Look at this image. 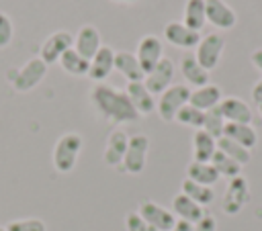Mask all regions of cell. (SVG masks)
Segmentation results:
<instances>
[{"label":"cell","mask_w":262,"mask_h":231,"mask_svg":"<svg viewBox=\"0 0 262 231\" xmlns=\"http://www.w3.org/2000/svg\"><path fill=\"white\" fill-rule=\"evenodd\" d=\"M221 88L217 84H205L201 88H194L190 90V98H188V104H192L194 108L207 112L211 108H215L219 102H221Z\"/></svg>","instance_id":"cell-19"},{"label":"cell","mask_w":262,"mask_h":231,"mask_svg":"<svg viewBox=\"0 0 262 231\" xmlns=\"http://www.w3.org/2000/svg\"><path fill=\"white\" fill-rule=\"evenodd\" d=\"M172 213L180 221H186V223H192V225L205 217V209L201 204H196L192 198H188L186 194H182V192H178L172 198Z\"/></svg>","instance_id":"cell-20"},{"label":"cell","mask_w":262,"mask_h":231,"mask_svg":"<svg viewBox=\"0 0 262 231\" xmlns=\"http://www.w3.org/2000/svg\"><path fill=\"white\" fill-rule=\"evenodd\" d=\"M174 74H176V65H174V61L170 59V57H162L160 59V63L149 72V74H145V78H143V84H145V88L156 96H160L166 88H170L172 86V80H174Z\"/></svg>","instance_id":"cell-9"},{"label":"cell","mask_w":262,"mask_h":231,"mask_svg":"<svg viewBox=\"0 0 262 231\" xmlns=\"http://www.w3.org/2000/svg\"><path fill=\"white\" fill-rule=\"evenodd\" d=\"M70 47H74V35H70L68 31H55V33H51V35L43 41L41 51H39V57H41L47 65H51V63L59 61L61 53L68 51Z\"/></svg>","instance_id":"cell-11"},{"label":"cell","mask_w":262,"mask_h":231,"mask_svg":"<svg viewBox=\"0 0 262 231\" xmlns=\"http://www.w3.org/2000/svg\"><path fill=\"white\" fill-rule=\"evenodd\" d=\"M125 229H127V231H156L137 211L125 215Z\"/></svg>","instance_id":"cell-34"},{"label":"cell","mask_w":262,"mask_h":231,"mask_svg":"<svg viewBox=\"0 0 262 231\" xmlns=\"http://www.w3.org/2000/svg\"><path fill=\"white\" fill-rule=\"evenodd\" d=\"M135 57L143 70V74H149L158 63L160 59L164 57V45H162V39L156 37V35H143L137 43V51H135Z\"/></svg>","instance_id":"cell-8"},{"label":"cell","mask_w":262,"mask_h":231,"mask_svg":"<svg viewBox=\"0 0 262 231\" xmlns=\"http://www.w3.org/2000/svg\"><path fill=\"white\" fill-rule=\"evenodd\" d=\"M188 98H190V88L186 84H172L170 88H166L156 102V110H158L160 119L174 121L178 110L184 104H188Z\"/></svg>","instance_id":"cell-4"},{"label":"cell","mask_w":262,"mask_h":231,"mask_svg":"<svg viewBox=\"0 0 262 231\" xmlns=\"http://www.w3.org/2000/svg\"><path fill=\"white\" fill-rule=\"evenodd\" d=\"M186 178L196 182V184H203V186H213L221 176L217 174V170L213 168V164H203V161H190L186 166Z\"/></svg>","instance_id":"cell-25"},{"label":"cell","mask_w":262,"mask_h":231,"mask_svg":"<svg viewBox=\"0 0 262 231\" xmlns=\"http://www.w3.org/2000/svg\"><path fill=\"white\" fill-rule=\"evenodd\" d=\"M131 104L135 106V110L141 114H149L151 110H156V100H154V94L145 88L143 82H127V88H125Z\"/></svg>","instance_id":"cell-18"},{"label":"cell","mask_w":262,"mask_h":231,"mask_svg":"<svg viewBox=\"0 0 262 231\" xmlns=\"http://www.w3.org/2000/svg\"><path fill=\"white\" fill-rule=\"evenodd\" d=\"M223 129H225V119H223V114L219 112V104H217L215 108H211V110L205 112L203 131H207L211 137L219 139V137H223Z\"/></svg>","instance_id":"cell-31"},{"label":"cell","mask_w":262,"mask_h":231,"mask_svg":"<svg viewBox=\"0 0 262 231\" xmlns=\"http://www.w3.org/2000/svg\"><path fill=\"white\" fill-rule=\"evenodd\" d=\"M6 231H47V225L37 217L14 219V221H10L6 225Z\"/></svg>","instance_id":"cell-33"},{"label":"cell","mask_w":262,"mask_h":231,"mask_svg":"<svg viewBox=\"0 0 262 231\" xmlns=\"http://www.w3.org/2000/svg\"><path fill=\"white\" fill-rule=\"evenodd\" d=\"M111 2H119V4H131V2H137V0H111Z\"/></svg>","instance_id":"cell-40"},{"label":"cell","mask_w":262,"mask_h":231,"mask_svg":"<svg viewBox=\"0 0 262 231\" xmlns=\"http://www.w3.org/2000/svg\"><path fill=\"white\" fill-rule=\"evenodd\" d=\"M127 143H129V135L121 129H115L108 139H106V145H104V153H102V159L106 166L115 168V166H121L123 164V157H125V151H127Z\"/></svg>","instance_id":"cell-16"},{"label":"cell","mask_w":262,"mask_h":231,"mask_svg":"<svg viewBox=\"0 0 262 231\" xmlns=\"http://www.w3.org/2000/svg\"><path fill=\"white\" fill-rule=\"evenodd\" d=\"M170 231H192V223H186V221H176V225L170 229Z\"/></svg>","instance_id":"cell-38"},{"label":"cell","mask_w":262,"mask_h":231,"mask_svg":"<svg viewBox=\"0 0 262 231\" xmlns=\"http://www.w3.org/2000/svg\"><path fill=\"white\" fill-rule=\"evenodd\" d=\"M74 49L84 59L90 61L96 55V51L100 49V31L94 25H82L78 29V33L74 35Z\"/></svg>","instance_id":"cell-13"},{"label":"cell","mask_w":262,"mask_h":231,"mask_svg":"<svg viewBox=\"0 0 262 231\" xmlns=\"http://www.w3.org/2000/svg\"><path fill=\"white\" fill-rule=\"evenodd\" d=\"M205 14L207 22H211L217 29H231L237 22L233 8L225 0H205Z\"/></svg>","instance_id":"cell-14"},{"label":"cell","mask_w":262,"mask_h":231,"mask_svg":"<svg viewBox=\"0 0 262 231\" xmlns=\"http://www.w3.org/2000/svg\"><path fill=\"white\" fill-rule=\"evenodd\" d=\"M248 198H250V186H248V180L239 174L229 180L223 200H221V209L225 215H237L248 202Z\"/></svg>","instance_id":"cell-7"},{"label":"cell","mask_w":262,"mask_h":231,"mask_svg":"<svg viewBox=\"0 0 262 231\" xmlns=\"http://www.w3.org/2000/svg\"><path fill=\"white\" fill-rule=\"evenodd\" d=\"M90 104L108 123H135L139 112L131 104L125 90H117L108 84H94L90 90Z\"/></svg>","instance_id":"cell-1"},{"label":"cell","mask_w":262,"mask_h":231,"mask_svg":"<svg viewBox=\"0 0 262 231\" xmlns=\"http://www.w3.org/2000/svg\"><path fill=\"white\" fill-rule=\"evenodd\" d=\"M252 63L262 72V47H260V49H256V51L252 53Z\"/></svg>","instance_id":"cell-39"},{"label":"cell","mask_w":262,"mask_h":231,"mask_svg":"<svg viewBox=\"0 0 262 231\" xmlns=\"http://www.w3.org/2000/svg\"><path fill=\"white\" fill-rule=\"evenodd\" d=\"M84 147V139L82 135L70 131V133H63L55 145H53V153H51V161H53V168L61 174H68L74 170L76 161H78V155Z\"/></svg>","instance_id":"cell-2"},{"label":"cell","mask_w":262,"mask_h":231,"mask_svg":"<svg viewBox=\"0 0 262 231\" xmlns=\"http://www.w3.org/2000/svg\"><path fill=\"white\" fill-rule=\"evenodd\" d=\"M147 149H149V139L141 133L131 135L127 143V151L123 157V170L127 174H141L147 161Z\"/></svg>","instance_id":"cell-5"},{"label":"cell","mask_w":262,"mask_h":231,"mask_svg":"<svg viewBox=\"0 0 262 231\" xmlns=\"http://www.w3.org/2000/svg\"><path fill=\"white\" fill-rule=\"evenodd\" d=\"M252 98H254L256 104H262V78L254 84V88H252Z\"/></svg>","instance_id":"cell-37"},{"label":"cell","mask_w":262,"mask_h":231,"mask_svg":"<svg viewBox=\"0 0 262 231\" xmlns=\"http://www.w3.org/2000/svg\"><path fill=\"white\" fill-rule=\"evenodd\" d=\"M47 74V63L41 57H31L23 67L8 70V80L16 92H29L33 90Z\"/></svg>","instance_id":"cell-3"},{"label":"cell","mask_w":262,"mask_h":231,"mask_svg":"<svg viewBox=\"0 0 262 231\" xmlns=\"http://www.w3.org/2000/svg\"><path fill=\"white\" fill-rule=\"evenodd\" d=\"M180 74L184 76V80L194 86V88H201L205 84H209V72L196 61L194 53H188L180 59Z\"/></svg>","instance_id":"cell-23"},{"label":"cell","mask_w":262,"mask_h":231,"mask_svg":"<svg viewBox=\"0 0 262 231\" xmlns=\"http://www.w3.org/2000/svg\"><path fill=\"white\" fill-rule=\"evenodd\" d=\"M192 231H217V221L213 215H205L201 221L192 225Z\"/></svg>","instance_id":"cell-36"},{"label":"cell","mask_w":262,"mask_h":231,"mask_svg":"<svg viewBox=\"0 0 262 231\" xmlns=\"http://www.w3.org/2000/svg\"><path fill=\"white\" fill-rule=\"evenodd\" d=\"M174 121H178L180 125H186V127L203 129L205 112H203V110H199V108H194L192 104H184V106L178 110V114H176V119H174Z\"/></svg>","instance_id":"cell-32"},{"label":"cell","mask_w":262,"mask_h":231,"mask_svg":"<svg viewBox=\"0 0 262 231\" xmlns=\"http://www.w3.org/2000/svg\"><path fill=\"white\" fill-rule=\"evenodd\" d=\"M115 70L127 80V82H143L145 74L131 51H115Z\"/></svg>","instance_id":"cell-21"},{"label":"cell","mask_w":262,"mask_h":231,"mask_svg":"<svg viewBox=\"0 0 262 231\" xmlns=\"http://www.w3.org/2000/svg\"><path fill=\"white\" fill-rule=\"evenodd\" d=\"M113 70H115V51L108 45H100V49L96 51V55L90 59L88 78L94 80L96 84H100L102 80H106L111 76Z\"/></svg>","instance_id":"cell-15"},{"label":"cell","mask_w":262,"mask_h":231,"mask_svg":"<svg viewBox=\"0 0 262 231\" xmlns=\"http://www.w3.org/2000/svg\"><path fill=\"white\" fill-rule=\"evenodd\" d=\"M180 188H182V190H180L182 194H186L188 198H192V200H194L196 204H201V206H207V204H211V202L215 200L213 186H203V184H196V182L184 178Z\"/></svg>","instance_id":"cell-28"},{"label":"cell","mask_w":262,"mask_h":231,"mask_svg":"<svg viewBox=\"0 0 262 231\" xmlns=\"http://www.w3.org/2000/svg\"><path fill=\"white\" fill-rule=\"evenodd\" d=\"M258 110H260V117H262V104H258Z\"/></svg>","instance_id":"cell-41"},{"label":"cell","mask_w":262,"mask_h":231,"mask_svg":"<svg viewBox=\"0 0 262 231\" xmlns=\"http://www.w3.org/2000/svg\"><path fill=\"white\" fill-rule=\"evenodd\" d=\"M217 149L223 151L225 155H229L231 159H235L239 166H244V164H248V161L252 159L250 149H246L244 145L231 141L229 137H219V139H217Z\"/></svg>","instance_id":"cell-29"},{"label":"cell","mask_w":262,"mask_h":231,"mask_svg":"<svg viewBox=\"0 0 262 231\" xmlns=\"http://www.w3.org/2000/svg\"><path fill=\"white\" fill-rule=\"evenodd\" d=\"M217 151V139L211 137L207 131L196 129L192 135V161L209 164Z\"/></svg>","instance_id":"cell-22"},{"label":"cell","mask_w":262,"mask_h":231,"mask_svg":"<svg viewBox=\"0 0 262 231\" xmlns=\"http://www.w3.org/2000/svg\"><path fill=\"white\" fill-rule=\"evenodd\" d=\"M164 39L174 45V47H180V49H192L199 45L201 41V35L192 29H188L184 22H178V20H172L164 27Z\"/></svg>","instance_id":"cell-12"},{"label":"cell","mask_w":262,"mask_h":231,"mask_svg":"<svg viewBox=\"0 0 262 231\" xmlns=\"http://www.w3.org/2000/svg\"><path fill=\"white\" fill-rule=\"evenodd\" d=\"M223 47H225V39L217 33H209V35L201 37V41L196 45V51H194V57L207 72H211L219 65Z\"/></svg>","instance_id":"cell-6"},{"label":"cell","mask_w":262,"mask_h":231,"mask_svg":"<svg viewBox=\"0 0 262 231\" xmlns=\"http://www.w3.org/2000/svg\"><path fill=\"white\" fill-rule=\"evenodd\" d=\"M223 137H229L231 141L244 145L246 149H252L258 143V133L250 123H225Z\"/></svg>","instance_id":"cell-24"},{"label":"cell","mask_w":262,"mask_h":231,"mask_svg":"<svg viewBox=\"0 0 262 231\" xmlns=\"http://www.w3.org/2000/svg\"><path fill=\"white\" fill-rule=\"evenodd\" d=\"M12 35H14V27L10 16L6 12H0V49H4L12 41Z\"/></svg>","instance_id":"cell-35"},{"label":"cell","mask_w":262,"mask_h":231,"mask_svg":"<svg viewBox=\"0 0 262 231\" xmlns=\"http://www.w3.org/2000/svg\"><path fill=\"white\" fill-rule=\"evenodd\" d=\"M57 63H59V65H61V70H63L66 74H70V76H88L90 61H88V59H84V57H82L74 47H70L68 51H63Z\"/></svg>","instance_id":"cell-26"},{"label":"cell","mask_w":262,"mask_h":231,"mask_svg":"<svg viewBox=\"0 0 262 231\" xmlns=\"http://www.w3.org/2000/svg\"><path fill=\"white\" fill-rule=\"evenodd\" d=\"M219 112L223 114L225 123H252V108L237 96L221 98Z\"/></svg>","instance_id":"cell-17"},{"label":"cell","mask_w":262,"mask_h":231,"mask_svg":"<svg viewBox=\"0 0 262 231\" xmlns=\"http://www.w3.org/2000/svg\"><path fill=\"white\" fill-rule=\"evenodd\" d=\"M182 22H184L188 29H192V31L201 33V29H203V27H205V22H207V14H205V0H186V4H184V18H182Z\"/></svg>","instance_id":"cell-27"},{"label":"cell","mask_w":262,"mask_h":231,"mask_svg":"<svg viewBox=\"0 0 262 231\" xmlns=\"http://www.w3.org/2000/svg\"><path fill=\"white\" fill-rule=\"evenodd\" d=\"M137 213L156 229V231H170L176 225V217L172 211H168L166 206L154 202V200H143L137 209Z\"/></svg>","instance_id":"cell-10"},{"label":"cell","mask_w":262,"mask_h":231,"mask_svg":"<svg viewBox=\"0 0 262 231\" xmlns=\"http://www.w3.org/2000/svg\"><path fill=\"white\" fill-rule=\"evenodd\" d=\"M211 164H213V168L217 170V174L219 176H225V178H235V176H239V172H242V166L235 161V159H231L229 155H225L223 151H215V155H213V159H211Z\"/></svg>","instance_id":"cell-30"},{"label":"cell","mask_w":262,"mask_h":231,"mask_svg":"<svg viewBox=\"0 0 262 231\" xmlns=\"http://www.w3.org/2000/svg\"><path fill=\"white\" fill-rule=\"evenodd\" d=\"M0 231H6V227H2V225H0Z\"/></svg>","instance_id":"cell-42"}]
</instances>
